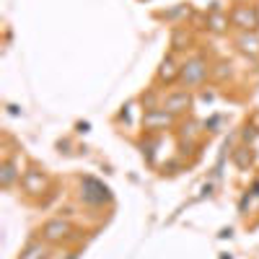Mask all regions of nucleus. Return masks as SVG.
Returning a JSON list of instances; mask_svg holds the SVG:
<instances>
[{
    "label": "nucleus",
    "instance_id": "1",
    "mask_svg": "<svg viewBox=\"0 0 259 259\" xmlns=\"http://www.w3.org/2000/svg\"><path fill=\"white\" fill-rule=\"evenodd\" d=\"M205 78H207V62H205L200 55H194L192 60H187V62L182 65L179 80H182L184 85H200Z\"/></svg>",
    "mask_w": 259,
    "mask_h": 259
},
{
    "label": "nucleus",
    "instance_id": "2",
    "mask_svg": "<svg viewBox=\"0 0 259 259\" xmlns=\"http://www.w3.org/2000/svg\"><path fill=\"white\" fill-rule=\"evenodd\" d=\"M231 21H233L239 29H244V31H254V29L259 26V13H256V8H251V6H239V8H233Z\"/></svg>",
    "mask_w": 259,
    "mask_h": 259
},
{
    "label": "nucleus",
    "instance_id": "3",
    "mask_svg": "<svg viewBox=\"0 0 259 259\" xmlns=\"http://www.w3.org/2000/svg\"><path fill=\"white\" fill-rule=\"evenodd\" d=\"M83 200L91 205H101L104 200H109V189L94 179H83Z\"/></svg>",
    "mask_w": 259,
    "mask_h": 259
},
{
    "label": "nucleus",
    "instance_id": "4",
    "mask_svg": "<svg viewBox=\"0 0 259 259\" xmlns=\"http://www.w3.org/2000/svg\"><path fill=\"white\" fill-rule=\"evenodd\" d=\"M171 122H174V114L166 112V109H148V112L143 114L145 130H163V127H168Z\"/></svg>",
    "mask_w": 259,
    "mask_h": 259
},
{
    "label": "nucleus",
    "instance_id": "5",
    "mask_svg": "<svg viewBox=\"0 0 259 259\" xmlns=\"http://www.w3.org/2000/svg\"><path fill=\"white\" fill-rule=\"evenodd\" d=\"M189 94L187 91H177V94H168L166 96V101H163V109L166 112H171V114H179V112H184L187 106H189Z\"/></svg>",
    "mask_w": 259,
    "mask_h": 259
},
{
    "label": "nucleus",
    "instance_id": "6",
    "mask_svg": "<svg viewBox=\"0 0 259 259\" xmlns=\"http://www.w3.org/2000/svg\"><path fill=\"white\" fill-rule=\"evenodd\" d=\"M41 233H45V239H47V241H60V239H65V236L70 233V226L57 218V221H50Z\"/></svg>",
    "mask_w": 259,
    "mask_h": 259
},
{
    "label": "nucleus",
    "instance_id": "7",
    "mask_svg": "<svg viewBox=\"0 0 259 259\" xmlns=\"http://www.w3.org/2000/svg\"><path fill=\"white\" fill-rule=\"evenodd\" d=\"M179 73H182V68H177V62L171 60V57H166L163 62H161V70H158V78L161 80H166V83H171L174 78H179Z\"/></svg>",
    "mask_w": 259,
    "mask_h": 259
},
{
    "label": "nucleus",
    "instance_id": "8",
    "mask_svg": "<svg viewBox=\"0 0 259 259\" xmlns=\"http://www.w3.org/2000/svg\"><path fill=\"white\" fill-rule=\"evenodd\" d=\"M239 47H241V52H246L251 57H259V39L254 34H241L239 36Z\"/></svg>",
    "mask_w": 259,
    "mask_h": 259
},
{
    "label": "nucleus",
    "instance_id": "9",
    "mask_svg": "<svg viewBox=\"0 0 259 259\" xmlns=\"http://www.w3.org/2000/svg\"><path fill=\"white\" fill-rule=\"evenodd\" d=\"M13 179H16V166H13L11 161H6V163H3V171H0V184L8 189V187L13 184Z\"/></svg>",
    "mask_w": 259,
    "mask_h": 259
},
{
    "label": "nucleus",
    "instance_id": "10",
    "mask_svg": "<svg viewBox=\"0 0 259 259\" xmlns=\"http://www.w3.org/2000/svg\"><path fill=\"white\" fill-rule=\"evenodd\" d=\"M41 256H45V246L41 244H29L26 251L21 254V259H41Z\"/></svg>",
    "mask_w": 259,
    "mask_h": 259
},
{
    "label": "nucleus",
    "instance_id": "11",
    "mask_svg": "<svg viewBox=\"0 0 259 259\" xmlns=\"http://www.w3.org/2000/svg\"><path fill=\"white\" fill-rule=\"evenodd\" d=\"M210 29H212V31H223V29H226V18L212 16V18H210Z\"/></svg>",
    "mask_w": 259,
    "mask_h": 259
},
{
    "label": "nucleus",
    "instance_id": "12",
    "mask_svg": "<svg viewBox=\"0 0 259 259\" xmlns=\"http://www.w3.org/2000/svg\"><path fill=\"white\" fill-rule=\"evenodd\" d=\"M233 158H236V163H239L241 168L251 161V156H246V150H244V148H241V150H236V156H233Z\"/></svg>",
    "mask_w": 259,
    "mask_h": 259
},
{
    "label": "nucleus",
    "instance_id": "13",
    "mask_svg": "<svg viewBox=\"0 0 259 259\" xmlns=\"http://www.w3.org/2000/svg\"><path fill=\"white\" fill-rule=\"evenodd\" d=\"M254 138H256V130H254V127H246V133H244V140L249 143V140H254Z\"/></svg>",
    "mask_w": 259,
    "mask_h": 259
}]
</instances>
